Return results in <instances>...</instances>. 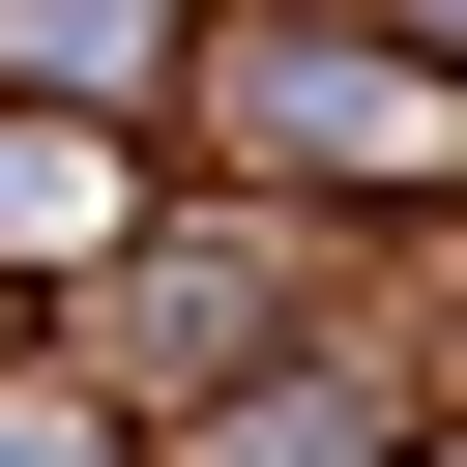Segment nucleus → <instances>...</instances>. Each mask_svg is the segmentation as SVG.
<instances>
[{"label": "nucleus", "instance_id": "f03ea898", "mask_svg": "<svg viewBox=\"0 0 467 467\" xmlns=\"http://www.w3.org/2000/svg\"><path fill=\"white\" fill-rule=\"evenodd\" d=\"M321 321V204H204L175 263H117V350L146 379H234V350H292Z\"/></svg>", "mask_w": 467, "mask_h": 467}, {"label": "nucleus", "instance_id": "20e7f679", "mask_svg": "<svg viewBox=\"0 0 467 467\" xmlns=\"http://www.w3.org/2000/svg\"><path fill=\"white\" fill-rule=\"evenodd\" d=\"M146 204H117V117H0V292H88Z\"/></svg>", "mask_w": 467, "mask_h": 467}, {"label": "nucleus", "instance_id": "f257e3e1", "mask_svg": "<svg viewBox=\"0 0 467 467\" xmlns=\"http://www.w3.org/2000/svg\"><path fill=\"white\" fill-rule=\"evenodd\" d=\"M204 146H292V175L409 204V175H438V88H409L379 29H263V0H234V29H204Z\"/></svg>", "mask_w": 467, "mask_h": 467}, {"label": "nucleus", "instance_id": "39448f33", "mask_svg": "<svg viewBox=\"0 0 467 467\" xmlns=\"http://www.w3.org/2000/svg\"><path fill=\"white\" fill-rule=\"evenodd\" d=\"M0 467H146V409L117 379H0Z\"/></svg>", "mask_w": 467, "mask_h": 467}, {"label": "nucleus", "instance_id": "7ed1b4c3", "mask_svg": "<svg viewBox=\"0 0 467 467\" xmlns=\"http://www.w3.org/2000/svg\"><path fill=\"white\" fill-rule=\"evenodd\" d=\"M379 438H409V350H234V379H175L146 467H379Z\"/></svg>", "mask_w": 467, "mask_h": 467}]
</instances>
